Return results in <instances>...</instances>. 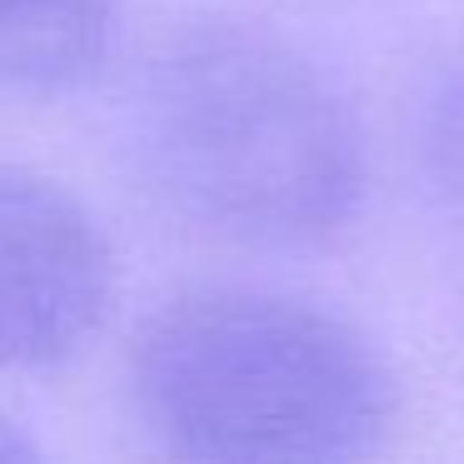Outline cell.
I'll return each instance as SVG.
<instances>
[{
  "label": "cell",
  "instance_id": "cell-1",
  "mask_svg": "<svg viewBox=\"0 0 464 464\" xmlns=\"http://www.w3.org/2000/svg\"><path fill=\"white\" fill-rule=\"evenodd\" d=\"M135 165L180 225L245 250H314L360 215L364 145L344 95L295 41L190 15L145 55Z\"/></svg>",
  "mask_w": 464,
  "mask_h": 464
},
{
  "label": "cell",
  "instance_id": "cell-2",
  "mask_svg": "<svg viewBox=\"0 0 464 464\" xmlns=\"http://www.w3.org/2000/svg\"><path fill=\"white\" fill-rule=\"evenodd\" d=\"M125 380L175 464H374L404 420L400 370L360 324L260 285L165 295Z\"/></svg>",
  "mask_w": 464,
  "mask_h": 464
},
{
  "label": "cell",
  "instance_id": "cell-3",
  "mask_svg": "<svg viewBox=\"0 0 464 464\" xmlns=\"http://www.w3.org/2000/svg\"><path fill=\"white\" fill-rule=\"evenodd\" d=\"M115 250L75 190L0 165V370L61 364L105 324Z\"/></svg>",
  "mask_w": 464,
  "mask_h": 464
},
{
  "label": "cell",
  "instance_id": "cell-4",
  "mask_svg": "<svg viewBox=\"0 0 464 464\" xmlns=\"http://www.w3.org/2000/svg\"><path fill=\"white\" fill-rule=\"evenodd\" d=\"M115 45V0H0V101L85 85Z\"/></svg>",
  "mask_w": 464,
  "mask_h": 464
},
{
  "label": "cell",
  "instance_id": "cell-5",
  "mask_svg": "<svg viewBox=\"0 0 464 464\" xmlns=\"http://www.w3.org/2000/svg\"><path fill=\"white\" fill-rule=\"evenodd\" d=\"M414 140H420L430 185L464 210V61L444 65L430 81L420 101V121H414Z\"/></svg>",
  "mask_w": 464,
  "mask_h": 464
},
{
  "label": "cell",
  "instance_id": "cell-6",
  "mask_svg": "<svg viewBox=\"0 0 464 464\" xmlns=\"http://www.w3.org/2000/svg\"><path fill=\"white\" fill-rule=\"evenodd\" d=\"M0 464H45L41 444H35L21 424L5 420V414H0Z\"/></svg>",
  "mask_w": 464,
  "mask_h": 464
}]
</instances>
